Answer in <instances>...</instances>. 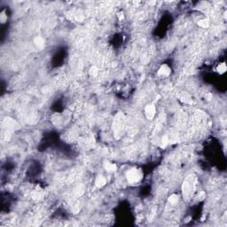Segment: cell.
<instances>
[{"label": "cell", "instance_id": "6da1fadb", "mask_svg": "<svg viewBox=\"0 0 227 227\" xmlns=\"http://www.w3.org/2000/svg\"><path fill=\"white\" fill-rule=\"evenodd\" d=\"M126 178L130 184H137L142 180L143 172L141 169L137 168H132L126 173Z\"/></svg>", "mask_w": 227, "mask_h": 227}, {"label": "cell", "instance_id": "7a4b0ae2", "mask_svg": "<svg viewBox=\"0 0 227 227\" xmlns=\"http://www.w3.org/2000/svg\"><path fill=\"white\" fill-rule=\"evenodd\" d=\"M194 182L192 176H188L183 183V186H182V190L185 195H188L192 193V191H194Z\"/></svg>", "mask_w": 227, "mask_h": 227}, {"label": "cell", "instance_id": "3957f363", "mask_svg": "<svg viewBox=\"0 0 227 227\" xmlns=\"http://www.w3.org/2000/svg\"><path fill=\"white\" fill-rule=\"evenodd\" d=\"M156 115V107L153 103H149L145 107V115L147 119L153 120Z\"/></svg>", "mask_w": 227, "mask_h": 227}, {"label": "cell", "instance_id": "277c9868", "mask_svg": "<svg viewBox=\"0 0 227 227\" xmlns=\"http://www.w3.org/2000/svg\"><path fill=\"white\" fill-rule=\"evenodd\" d=\"M171 73V68L169 66H168L167 64H162L159 69H158V72H157V75L159 76H162V77H167L170 75Z\"/></svg>", "mask_w": 227, "mask_h": 227}, {"label": "cell", "instance_id": "5b68a950", "mask_svg": "<svg viewBox=\"0 0 227 227\" xmlns=\"http://www.w3.org/2000/svg\"><path fill=\"white\" fill-rule=\"evenodd\" d=\"M43 197H44L43 189L40 186H37L36 189L32 192V198L36 201H40V200H43Z\"/></svg>", "mask_w": 227, "mask_h": 227}, {"label": "cell", "instance_id": "8992f818", "mask_svg": "<svg viewBox=\"0 0 227 227\" xmlns=\"http://www.w3.org/2000/svg\"><path fill=\"white\" fill-rule=\"evenodd\" d=\"M95 185L99 188H101V187L105 186L107 185V178L102 175L98 176L95 179Z\"/></svg>", "mask_w": 227, "mask_h": 227}, {"label": "cell", "instance_id": "52a82bcc", "mask_svg": "<svg viewBox=\"0 0 227 227\" xmlns=\"http://www.w3.org/2000/svg\"><path fill=\"white\" fill-rule=\"evenodd\" d=\"M104 168L107 172H115L117 170V165L109 161L104 162Z\"/></svg>", "mask_w": 227, "mask_h": 227}, {"label": "cell", "instance_id": "ba28073f", "mask_svg": "<svg viewBox=\"0 0 227 227\" xmlns=\"http://www.w3.org/2000/svg\"><path fill=\"white\" fill-rule=\"evenodd\" d=\"M34 43H35V45L37 47V48H39V49H42V48H43V46H44V39L42 37V36H36L35 38H34Z\"/></svg>", "mask_w": 227, "mask_h": 227}, {"label": "cell", "instance_id": "9c48e42d", "mask_svg": "<svg viewBox=\"0 0 227 227\" xmlns=\"http://www.w3.org/2000/svg\"><path fill=\"white\" fill-rule=\"evenodd\" d=\"M6 122L7 126L10 127V128H12V129H19V128H20L19 123H18L15 120H14V119H12V118L7 117Z\"/></svg>", "mask_w": 227, "mask_h": 227}, {"label": "cell", "instance_id": "30bf717a", "mask_svg": "<svg viewBox=\"0 0 227 227\" xmlns=\"http://www.w3.org/2000/svg\"><path fill=\"white\" fill-rule=\"evenodd\" d=\"M168 201H169V202L170 204L176 205V204L178 202V201H179V195L176 194H172L170 196H169Z\"/></svg>", "mask_w": 227, "mask_h": 227}, {"label": "cell", "instance_id": "8fae6325", "mask_svg": "<svg viewBox=\"0 0 227 227\" xmlns=\"http://www.w3.org/2000/svg\"><path fill=\"white\" fill-rule=\"evenodd\" d=\"M227 70V67L225 63H220L217 67H216V71L220 74V75H223Z\"/></svg>", "mask_w": 227, "mask_h": 227}, {"label": "cell", "instance_id": "7c38bea8", "mask_svg": "<svg viewBox=\"0 0 227 227\" xmlns=\"http://www.w3.org/2000/svg\"><path fill=\"white\" fill-rule=\"evenodd\" d=\"M198 26L202 28H206L209 26V21L208 19H202V20H200L199 22H198Z\"/></svg>", "mask_w": 227, "mask_h": 227}, {"label": "cell", "instance_id": "4fadbf2b", "mask_svg": "<svg viewBox=\"0 0 227 227\" xmlns=\"http://www.w3.org/2000/svg\"><path fill=\"white\" fill-rule=\"evenodd\" d=\"M168 144H169V138H168V136H164V137H162V141H161V147L164 148L167 147Z\"/></svg>", "mask_w": 227, "mask_h": 227}, {"label": "cell", "instance_id": "5bb4252c", "mask_svg": "<svg viewBox=\"0 0 227 227\" xmlns=\"http://www.w3.org/2000/svg\"><path fill=\"white\" fill-rule=\"evenodd\" d=\"M98 68H97V67H95V66H93L92 68H90V70H89V73H90V75H92V76H96L97 75H98Z\"/></svg>", "mask_w": 227, "mask_h": 227}, {"label": "cell", "instance_id": "9a60e30c", "mask_svg": "<svg viewBox=\"0 0 227 227\" xmlns=\"http://www.w3.org/2000/svg\"><path fill=\"white\" fill-rule=\"evenodd\" d=\"M0 21H1L2 23H5L6 21H7V14H6V11H3L0 14Z\"/></svg>", "mask_w": 227, "mask_h": 227}]
</instances>
